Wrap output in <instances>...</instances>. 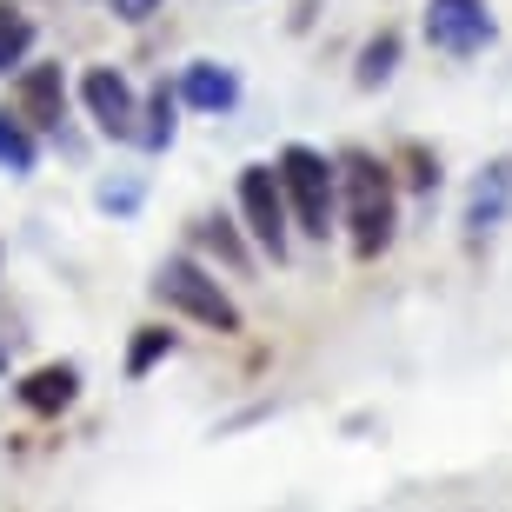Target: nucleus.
Wrapping results in <instances>:
<instances>
[{
  "label": "nucleus",
  "instance_id": "15",
  "mask_svg": "<svg viewBox=\"0 0 512 512\" xmlns=\"http://www.w3.org/2000/svg\"><path fill=\"white\" fill-rule=\"evenodd\" d=\"M34 160H40L34 133H27L14 114H7V107H0V167H7V173H34Z\"/></svg>",
  "mask_w": 512,
  "mask_h": 512
},
{
  "label": "nucleus",
  "instance_id": "13",
  "mask_svg": "<svg viewBox=\"0 0 512 512\" xmlns=\"http://www.w3.org/2000/svg\"><path fill=\"white\" fill-rule=\"evenodd\" d=\"M27 54H34V20L0 0V74L7 67H27Z\"/></svg>",
  "mask_w": 512,
  "mask_h": 512
},
{
  "label": "nucleus",
  "instance_id": "11",
  "mask_svg": "<svg viewBox=\"0 0 512 512\" xmlns=\"http://www.w3.org/2000/svg\"><path fill=\"white\" fill-rule=\"evenodd\" d=\"M173 114H180V94L160 80V87H153V100L140 107V120H147V127H140V147H147V153H167L173 147V133H180V120H173Z\"/></svg>",
  "mask_w": 512,
  "mask_h": 512
},
{
  "label": "nucleus",
  "instance_id": "14",
  "mask_svg": "<svg viewBox=\"0 0 512 512\" xmlns=\"http://www.w3.org/2000/svg\"><path fill=\"white\" fill-rule=\"evenodd\" d=\"M193 240H200L213 260H227L233 273H247V240H240V227H233V220H200V227H193Z\"/></svg>",
  "mask_w": 512,
  "mask_h": 512
},
{
  "label": "nucleus",
  "instance_id": "7",
  "mask_svg": "<svg viewBox=\"0 0 512 512\" xmlns=\"http://www.w3.org/2000/svg\"><path fill=\"white\" fill-rule=\"evenodd\" d=\"M60 114H67V80H60V67H20L14 120L27 133H47V127H60Z\"/></svg>",
  "mask_w": 512,
  "mask_h": 512
},
{
  "label": "nucleus",
  "instance_id": "1",
  "mask_svg": "<svg viewBox=\"0 0 512 512\" xmlns=\"http://www.w3.org/2000/svg\"><path fill=\"white\" fill-rule=\"evenodd\" d=\"M340 207H346V233H353V253L360 260H380L393 247L399 227V180L386 160L373 153H340Z\"/></svg>",
  "mask_w": 512,
  "mask_h": 512
},
{
  "label": "nucleus",
  "instance_id": "18",
  "mask_svg": "<svg viewBox=\"0 0 512 512\" xmlns=\"http://www.w3.org/2000/svg\"><path fill=\"white\" fill-rule=\"evenodd\" d=\"M94 200H100L107 213H133V207H140V187H133V180H107Z\"/></svg>",
  "mask_w": 512,
  "mask_h": 512
},
{
  "label": "nucleus",
  "instance_id": "4",
  "mask_svg": "<svg viewBox=\"0 0 512 512\" xmlns=\"http://www.w3.org/2000/svg\"><path fill=\"white\" fill-rule=\"evenodd\" d=\"M240 227L253 233V247L280 266L293 253V207H286V187H280V167H240Z\"/></svg>",
  "mask_w": 512,
  "mask_h": 512
},
{
  "label": "nucleus",
  "instance_id": "8",
  "mask_svg": "<svg viewBox=\"0 0 512 512\" xmlns=\"http://www.w3.org/2000/svg\"><path fill=\"white\" fill-rule=\"evenodd\" d=\"M512 213V160H493V167L473 180V193H466V213H459V227H466V240H486V233L506 227Z\"/></svg>",
  "mask_w": 512,
  "mask_h": 512
},
{
  "label": "nucleus",
  "instance_id": "10",
  "mask_svg": "<svg viewBox=\"0 0 512 512\" xmlns=\"http://www.w3.org/2000/svg\"><path fill=\"white\" fill-rule=\"evenodd\" d=\"M14 393H20V406H27V413H67V406L80 399V366H74V360L34 366V373H27Z\"/></svg>",
  "mask_w": 512,
  "mask_h": 512
},
{
  "label": "nucleus",
  "instance_id": "5",
  "mask_svg": "<svg viewBox=\"0 0 512 512\" xmlns=\"http://www.w3.org/2000/svg\"><path fill=\"white\" fill-rule=\"evenodd\" d=\"M493 34H499V20L486 0H426V47H439V54L473 60L493 47Z\"/></svg>",
  "mask_w": 512,
  "mask_h": 512
},
{
  "label": "nucleus",
  "instance_id": "12",
  "mask_svg": "<svg viewBox=\"0 0 512 512\" xmlns=\"http://www.w3.org/2000/svg\"><path fill=\"white\" fill-rule=\"evenodd\" d=\"M393 67H399V34H393V27H380V34L360 47L353 80H360V87H386V80H393Z\"/></svg>",
  "mask_w": 512,
  "mask_h": 512
},
{
  "label": "nucleus",
  "instance_id": "16",
  "mask_svg": "<svg viewBox=\"0 0 512 512\" xmlns=\"http://www.w3.org/2000/svg\"><path fill=\"white\" fill-rule=\"evenodd\" d=\"M173 346H180V340H173L167 326H140V340H133V353H127V373H133V380H147V373L167 360Z\"/></svg>",
  "mask_w": 512,
  "mask_h": 512
},
{
  "label": "nucleus",
  "instance_id": "20",
  "mask_svg": "<svg viewBox=\"0 0 512 512\" xmlns=\"http://www.w3.org/2000/svg\"><path fill=\"white\" fill-rule=\"evenodd\" d=\"M0 373H7V346H0Z\"/></svg>",
  "mask_w": 512,
  "mask_h": 512
},
{
  "label": "nucleus",
  "instance_id": "3",
  "mask_svg": "<svg viewBox=\"0 0 512 512\" xmlns=\"http://www.w3.org/2000/svg\"><path fill=\"white\" fill-rule=\"evenodd\" d=\"M153 300L167 306V313H187V320L213 326V333H240V306H233V293L213 280L200 260H187V253H173V260L153 266Z\"/></svg>",
  "mask_w": 512,
  "mask_h": 512
},
{
  "label": "nucleus",
  "instance_id": "9",
  "mask_svg": "<svg viewBox=\"0 0 512 512\" xmlns=\"http://www.w3.org/2000/svg\"><path fill=\"white\" fill-rule=\"evenodd\" d=\"M173 94H180V107H193V114H233V107H240V74L220 67V60H187L180 80H173Z\"/></svg>",
  "mask_w": 512,
  "mask_h": 512
},
{
  "label": "nucleus",
  "instance_id": "17",
  "mask_svg": "<svg viewBox=\"0 0 512 512\" xmlns=\"http://www.w3.org/2000/svg\"><path fill=\"white\" fill-rule=\"evenodd\" d=\"M399 167H406V187H413V193H433V187H439V160H426L419 147L399 153Z\"/></svg>",
  "mask_w": 512,
  "mask_h": 512
},
{
  "label": "nucleus",
  "instance_id": "6",
  "mask_svg": "<svg viewBox=\"0 0 512 512\" xmlns=\"http://www.w3.org/2000/svg\"><path fill=\"white\" fill-rule=\"evenodd\" d=\"M80 107L107 140H140V100H133V80L120 67H87L80 74Z\"/></svg>",
  "mask_w": 512,
  "mask_h": 512
},
{
  "label": "nucleus",
  "instance_id": "19",
  "mask_svg": "<svg viewBox=\"0 0 512 512\" xmlns=\"http://www.w3.org/2000/svg\"><path fill=\"white\" fill-rule=\"evenodd\" d=\"M107 7H114L120 20H133V27H140V20H153V14H160V0H107Z\"/></svg>",
  "mask_w": 512,
  "mask_h": 512
},
{
  "label": "nucleus",
  "instance_id": "2",
  "mask_svg": "<svg viewBox=\"0 0 512 512\" xmlns=\"http://www.w3.org/2000/svg\"><path fill=\"white\" fill-rule=\"evenodd\" d=\"M280 187H286V207H293V227L306 240H326L333 233V213H340V160H326L320 147H280Z\"/></svg>",
  "mask_w": 512,
  "mask_h": 512
}]
</instances>
